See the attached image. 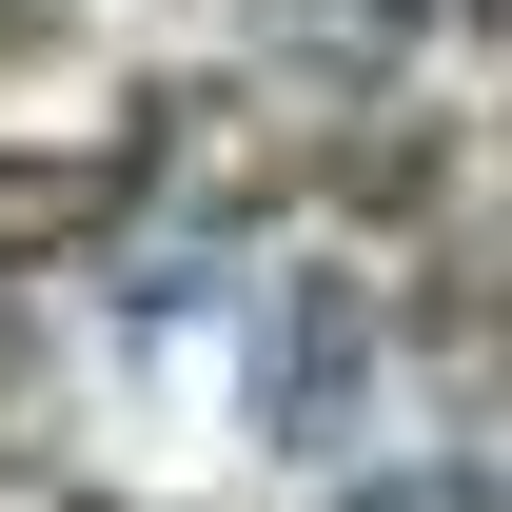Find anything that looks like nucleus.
<instances>
[{"label": "nucleus", "mask_w": 512, "mask_h": 512, "mask_svg": "<svg viewBox=\"0 0 512 512\" xmlns=\"http://www.w3.org/2000/svg\"><path fill=\"white\" fill-rule=\"evenodd\" d=\"M99 217V178H0V237H79Z\"/></svg>", "instance_id": "nucleus-1"}]
</instances>
